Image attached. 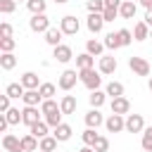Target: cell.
<instances>
[{
  "instance_id": "cell-5",
  "label": "cell",
  "mask_w": 152,
  "mask_h": 152,
  "mask_svg": "<svg viewBox=\"0 0 152 152\" xmlns=\"http://www.w3.org/2000/svg\"><path fill=\"white\" fill-rule=\"evenodd\" d=\"M104 126L109 133H121V131H126V119H124V114H112L104 121Z\"/></svg>"
},
{
  "instance_id": "cell-43",
  "label": "cell",
  "mask_w": 152,
  "mask_h": 152,
  "mask_svg": "<svg viewBox=\"0 0 152 152\" xmlns=\"http://www.w3.org/2000/svg\"><path fill=\"white\" fill-rule=\"evenodd\" d=\"M93 147H95V152H107V150H109V140L100 135V138L95 140V145H93Z\"/></svg>"
},
{
  "instance_id": "cell-13",
  "label": "cell",
  "mask_w": 152,
  "mask_h": 152,
  "mask_svg": "<svg viewBox=\"0 0 152 152\" xmlns=\"http://www.w3.org/2000/svg\"><path fill=\"white\" fill-rule=\"evenodd\" d=\"M102 124H104V119H102L100 109H97V107H93V109L86 114V126H88V128H97V126H102Z\"/></svg>"
},
{
  "instance_id": "cell-2",
  "label": "cell",
  "mask_w": 152,
  "mask_h": 152,
  "mask_svg": "<svg viewBox=\"0 0 152 152\" xmlns=\"http://www.w3.org/2000/svg\"><path fill=\"white\" fill-rule=\"evenodd\" d=\"M59 28H62V33H64V36H76V33H78V28H81V24H78V19H76L74 14H66V17H62Z\"/></svg>"
},
{
  "instance_id": "cell-33",
  "label": "cell",
  "mask_w": 152,
  "mask_h": 152,
  "mask_svg": "<svg viewBox=\"0 0 152 152\" xmlns=\"http://www.w3.org/2000/svg\"><path fill=\"white\" fill-rule=\"evenodd\" d=\"M40 112L43 114H55V112H59V104L55 100H43L40 102Z\"/></svg>"
},
{
  "instance_id": "cell-24",
  "label": "cell",
  "mask_w": 152,
  "mask_h": 152,
  "mask_svg": "<svg viewBox=\"0 0 152 152\" xmlns=\"http://www.w3.org/2000/svg\"><path fill=\"white\" fill-rule=\"evenodd\" d=\"M57 142H59V140H57L55 135H45V138H40V147H38V150H40V152H55V150H57Z\"/></svg>"
},
{
  "instance_id": "cell-39",
  "label": "cell",
  "mask_w": 152,
  "mask_h": 152,
  "mask_svg": "<svg viewBox=\"0 0 152 152\" xmlns=\"http://www.w3.org/2000/svg\"><path fill=\"white\" fill-rule=\"evenodd\" d=\"M107 10V5H104V0H88V12H104Z\"/></svg>"
},
{
  "instance_id": "cell-53",
  "label": "cell",
  "mask_w": 152,
  "mask_h": 152,
  "mask_svg": "<svg viewBox=\"0 0 152 152\" xmlns=\"http://www.w3.org/2000/svg\"><path fill=\"white\" fill-rule=\"evenodd\" d=\"M150 38H152V31H150Z\"/></svg>"
},
{
  "instance_id": "cell-47",
  "label": "cell",
  "mask_w": 152,
  "mask_h": 152,
  "mask_svg": "<svg viewBox=\"0 0 152 152\" xmlns=\"http://www.w3.org/2000/svg\"><path fill=\"white\" fill-rule=\"evenodd\" d=\"M121 2H124V0H104V5H107V7H112V10H119V7H121Z\"/></svg>"
},
{
  "instance_id": "cell-28",
  "label": "cell",
  "mask_w": 152,
  "mask_h": 152,
  "mask_svg": "<svg viewBox=\"0 0 152 152\" xmlns=\"http://www.w3.org/2000/svg\"><path fill=\"white\" fill-rule=\"evenodd\" d=\"M5 93L14 100V97H24V93H26V88L21 86V83H10L7 88H5Z\"/></svg>"
},
{
  "instance_id": "cell-34",
  "label": "cell",
  "mask_w": 152,
  "mask_h": 152,
  "mask_svg": "<svg viewBox=\"0 0 152 152\" xmlns=\"http://www.w3.org/2000/svg\"><path fill=\"white\" fill-rule=\"evenodd\" d=\"M5 116H7L10 126H14V124H19V121H21V112H19L17 107H10V109L5 112Z\"/></svg>"
},
{
  "instance_id": "cell-4",
  "label": "cell",
  "mask_w": 152,
  "mask_h": 152,
  "mask_svg": "<svg viewBox=\"0 0 152 152\" xmlns=\"http://www.w3.org/2000/svg\"><path fill=\"white\" fill-rule=\"evenodd\" d=\"M40 114H43V112H38V107H28V104H26V107L21 109V124H26V126L31 128L33 124L40 121Z\"/></svg>"
},
{
  "instance_id": "cell-38",
  "label": "cell",
  "mask_w": 152,
  "mask_h": 152,
  "mask_svg": "<svg viewBox=\"0 0 152 152\" xmlns=\"http://www.w3.org/2000/svg\"><path fill=\"white\" fill-rule=\"evenodd\" d=\"M45 121H48V126L57 128V126L62 124V109H59V112H55V114H45Z\"/></svg>"
},
{
  "instance_id": "cell-21",
  "label": "cell",
  "mask_w": 152,
  "mask_h": 152,
  "mask_svg": "<svg viewBox=\"0 0 152 152\" xmlns=\"http://www.w3.org/2000/svg\"><path fill=\"white\" fill-rule=\"evenodd\" d=\"M104 100H107V93H102L100 88L97 90H90V95H88V102H90V107H102L104 104Z\"/></svg>"
},
{
  "instance_id": "cell-17",
  "label": "cell",
  "mask_w": 152,
  "mask_h": 152,
  "mask_svg": "<svg viewBox=\"0 0 152 152\" xmlns=\"http://www.w3.org/2000/svg\"><path fill=\"white\" fill-rule=\"evenodd\" d=\"M135 10H138V5H135L133 0H124L121 7H119V14H121L124 19H133V17H135Z\"/></svg>"
},
{
  "instance_id": "cell-23",
  "label": "cell",
  "mask_w": 152,
  "mask_h": 152,
  "mask_svg": "<svg viewBox=\"0 0 152 152\" xmlns=\"http://www.w3.org/2000/svg\"><path fill=\"white\" fill-rule=\"evenodd\" d=\"M52 135H55L59 142H66V140L71 138V126H69V124H59V126L55 128V133H52Z\"/></svg>"
},
{
  "instance_id": "cell-6",
  "label": "cell",
  "mask_w": 152,
  "mask_h": 152,
  "mask_svg": "<svg viewBox=\"0 0 152 152\" xmlns=\"http://www.w3.org/2000/svg\"><path fill=\"white\" fill-rule=\"evenodd\" d=\"M28 26H31V31H36V33H45V31L50 28V19H48L45 14H33L31 21H28Z\"/></svg>"
},
{
  "instance_id": "cell-14",
  "label": "cell",
  "mask_w": 152,
  "mask_h": 152,
  "mask_svg": "<svg viewBox=\"0 0 152 152\" xmlns=\"http://www.w3.org/2000/svg\"><path fill=\"white\" fill-rule=\"evenodd\" d=\"M62 36H64L62 28H52V26H50V28L45 31V43L52 45V48H57V45H62Z\"/></svg>"
},
{
  "instance_id": "cell-22",
  "label": "cell",
  "mask_w": 152,
  "mask_h": 152,
  "mask_svg": "<svg viewBox=\"0 0 152 152\" xmlns=\"http://www.w3.org/2000/svg\"><path fill=\"white\" fill-rule=\"evenodd\" d=\"M93 64H95V57H93L90 52H83V55L76 57V66H78V71H81V69H93Z\"/></svg>"
},
{
  "instance_id": "cell-42",
  "label": "cell",
  "mask_w": 152,
  "mask_h": 152,
  "mask_svg": "<svg viewBox=\"0 0 152 152\" xmlns=\"http://www.w3.org/2000/svg\"><path fill=\"white\" fill-rule=\"evenodd\" d=\"M14 45H17L14 38H0V50H2V52H12Z\"/></svg>"
},
{
  "instance_id": "cell-15",
  "label": "cell",
  "mask_w": 152,
  "mask_h": 152,
  "mask_svg": "<svg viewBox=\"0 0 152 152\" xmlns=\"http://www.w3.org/2000/svg\"><path fill=\"white\" fill-rule=\"evenodd\" d=\"M116 57H100V64H97V69H100V74H114L116 71Z\"/></svg>"
},
{
  "instance_id": "cell-3",
  "label": "cell",
  "mask_w": 152,
  "mask_h": 152,
  "mask_svg": "<svg viewBox=\"0 0 152 152\" xmlns=\"http://www.w3.org/2000/svg\"><path fill=\"white\" fill-rule=\"evenodd\" d=\"M128 66H131V71L138 74V76H150V62H147L145 57H131V59H128Z\"/></svg>"
},
{
  "instance_id": "cell-36",
  "label": "cell",
  "mask_w": 152,
  "mask_h": 152,
  "mask_svg": "<svg viewBox=\"0 0 152 152\" xmlns=\"http://www.w3.org/2000/svg\"><path fill=\"white\" fill-rule=\"evenodd\" d=\"M38 93L43 95V100H52V95H55V86H52V83H40Z\"/></svg>"
},
{
  "instance_id": "cell-40",
  "label": "cell",
  "mask_w": 152,
  "mask_h": 152,
  "mask_svg": "<svg viewBox=\"0 0 152 152\" xmlns=\"http://www.w3.org/2000/svg\"><path fill=\"white\" fill-rule=\"evenodd\" d=\"M17 10V0H0V12L2 14H12Z\"/></svg>"
},
{
  "instance_id": "cell-7",
  "label": "cell",
  "mask_w": 152,
  "mask_h": 152,
  "mask_svg": "<svg viewBox=\"0 0 152 152\" xmlns=\"http://www.w3.org/2000/svg\"><path fill=\"white\" fill-rule=\"evenodd\" d=\"M76 78H78V74H76L74 69H66V71L59 74V83H57V86H59L62 90H71V88L76 86Z\"/></svg>"
},
{
  "instance_id": "cell-25",
  "label": "cell",
  "mask_w": 152,
  "mask_h": 152,
  "mask_svg": "<svg viewBox=\"0 0 152 152\" xmlns=\"http://www.w3.org/2000/svg\"><path fill=\"white\" fill-rule=\"evenodd\" d=\"M133 38H135V40H145V38H150V26H147L145 21H138L135 28H133Z\"/></svg>"
},
{
  "instance_id": "cell-44",
  "label": "cell",
  "mask_w": 152,
  "mask_h": 152,
  "mask_svg": "<svg viewBox=\"0 0 152 152\" xmlns=\"http://www.w3.org/2000/svg\"><path fill=\"white\" fill-rule=\"evenodd\" d=\"M0 38H12V26H10L7 21L0 24Z\"/></svg>"
},
{
  "instance_id": "cell-26",
  "label": "cell",
  "mask_w": 152,
  "mask_h": 152,
  "mask_svg": "<svg viewBox=\"0 0 152 152\" xmlns=\"http://www.w3.org/2000/svg\"><path fill=\"white\" fill-rule=\"evenodd\" d=\"M14 66H17V57H14L12 52H2V55H0V69L10 71V69H14Z\"/></svg>"
},
{
  "instance_id": "cell-51",
  "label": "cell",
  "mask_w": 152,
  "mask_h": 152,
  "mask_svg": "<svg viewBox=\"0 0 152 152\" xmlns=\"http://www.w3.org/2000/svg\"><path fill=\"white\" fill-rule=\"evenodd\" d=\"M55 2H57V5H64V2H66V0H55Z\"/></svg>"
},
{
  "instance_id": "cell-41",
  "label": "cell",
  "mask_w": 152,
  "mask_h": 152,
  "mask_svg": "<svg viewBox=\"0 0 152 152\" xmlns=\"http://www.w3.org/2000/svg\"><path fill=\"white\" fill-rule=\"evenodd\" d=\"M116 33H119V40H121V48H124V45H131V40H133V33H131L128 28H119Z\"/></svg>"
},
{
  "instance_id": "cell-10",
  "label": "cell",
  "mask_w": 152,
  "mask_h": 152,
  "mask_svg": "<svg viewBox=\"0 0 152 152\" xmlns=\"http://www.w3.org/2000/svg\"><path fill=\"white\" fill-rule=\"evenodd\" d=\"M102 26H104V17H102L100 12H90V14H88V31H90V33H100Z\"/></svg>"
},
{
  "instance_id": "cell-46",
  "label": "cell",
  "mask_w": 152,
  "mask_h": 152,
  "mask_svg": "<svg viewBox=\"0 0 152 152\" xmlns=\"http://www.w3.org/2000/svg\"><path fill=\"white\" fill-rule=\"evenodd\" d=\"M10 100H12V97H10L7 93L0 97V112H7V109H10Z\"/></svg>"
},
{
  "instance_id": "cell-9",
  "label": "cell",
  "mask_w": 152,
  "mask_h": 152,
  "mask_svg": "<svg viewBox=\"0 0 152 152\" xmlns=\"http://www.w3.org/2000/svg\"><path fill=\"white\" fill-rule=\"evenodd\" d=\"M52 57H55L59 64H66L69 59H74V52H71L69 45H57V48H52Z\"/></svg>"
},
{
  "instance_id": "cell-12",
  "label": "cell",
  "mask_w": 152,
  "mask_h": 152,
  "mask_svg": "<svg viewBox=\"0 0 152 152\" xmlns=\"http://www.w3.org/2000/svg\"><path fill=\"white\" fill-rule=\"evenodd\" d=\"M131 112V102L121 95V97H112V114H128Z\"/></svg>"
},
{
  "instance_id": "cell-54",
  "label": "cell",
  "mask_w": 152,
  "mask_h": 152,
  "mask_svg": "<svg viewBox=\"0 0 152 152\" xmlns=\"http://www.w3.org/2000/svg\"><path fill=\"white\" fill-rule=\"evenodd\" d=\"M55 152H57V150H55Z\"/></svg>"
},
{
  "instance_id": "cell-20",
  "label": "cell",
  "mask_w": 152,
  "mask_h": 152,
  "mask_svg": "<svg viewBox=\"0 0 152 152\" xmlns=\"http://www.w3.org/2000/svg\"><path fill=\"white\" fill-rule=\"evenodd\" d=\"M76 97L74 95H64L62 97V102H59V109H62V114H74L76 112Z\"/></svg>"
},
{
  "instance_id": "cell-31",
  "label": "cell",
  "mask_w": 152,
  "mask_h": 152,
  "mask_svg": "<svg viewBox=\"0 0 152 152\" xmlns=\"http://www.w3.org/2000/svg\"><path fill=\"white\" fill-rule=\"evenodd\" d=\"M31 133H33L38 140L45 138V135H48V121H38V124H33V126H31Z\"/></svg>"
},
{
  "instance_id": "cell-27",
  "label": "cell",
  "mask_w": 152,
  "mask_h": 152,
  "mask_svg": "<svg viewBox=\"0 0 152 152\" xmlns=\"http://www.w3.org/2000/svg\"><path fill=\"white\" fill-rule=\"evenodd\" d=\"M26 7L31 14H45V0H26Z\"/></svg>"
},
{
  "instance_id": "cell-11",
  "label": "cell",
  "mask_w": 152,
  "mask_h": 152,
  "mask_svg": "<svg viewBox=\"0 0 152 152\" xmlns=\"http://www.w3.org/2000/svg\"><path fill=\"white\" fill-rule=\"evenodd\" d=\"M2 147L7 152H21V138H17L12 133H5L2 135Z\"/></svg>"
},
{
  "instance_id": "cell-8",
  "label": "cell",
  "mask_w": 152,
  "mask_h": 152,
  "mask_svg": "<svg viewBox=\"0 0 152 152\" xmlns=\"http://www.w3.org/2000/svg\"><path fill=\"white\" fill-rule=\"evenodd\" d=\"M126 131H128V133H140V131H145L142 116H140V114H128V116H126Z\"/></svg>"
},
{
  "instance_id": "cell-18",
  "label": "cell",
  "mask_w": 152,
  "mask_h": 152,
  "mask_svg": "<svg viewBox=\"0 0 152 152\" xmlns=\"http://www.w3.org/2000/svg\"><path fill=\"white\" fill-rule=\"evenodd\" d=\"M26 90H36V88H40V83H38V76L33 74V71H26L24 76H21V81H19Z\"/></svg>"
},
{
  "instance_id": "cell-32",
  "label": "cell",
  "mask_w": 152,
  "mask_h": 152,
  "mask_svg": "<svg viewBox=\"0 0 152 152\" xmlns=\"http://www.w3.org/2000/svg\"><path fill=\"white\" fill-rule=\"evenodd\" d=\"M104 48H109V50H116V48H121L119 33H107V36H104Z\"/></svg>"
},
{
  "instance_id": "cell-49",
  "label": "cell",
  "mask_w": 152,
  "mask_h": 152,
  "mask_svg": "<svg viewBox=\"0 0 152 152\" xmlns=\"http://www.w3.org/2000/svg\"><path fill=\"white\" fill-rule=\"evenodd\" d=\"M145 24L152 26V10H147V14H145Z\"/></svg>"
},
{
  "instance_id": "cell-16",
  "label": "cell",
  "mask_w": 152,
  "mask_h": 152,
  "mask_svg": "<svg viewBox=\"0 0 152 152\" xmlns=\"http://www.w3.org/2000/svg\"><path fill=\"white\" fill-rule=\"evenodd\" d=\"M38 147H40V142H38V138L33 133H28V135L21 138V152H36Z\"/></svg>"
},
{
  "instance_id": "cell-50",
  "label": "cell",
  "mask_w": 152,
  "mask_h": 152,
  "mask_svg": "<svg viewBox=\"0 0 152 152\" xmlns=\"http://www.w3.org/2000/svg\"><path fill=\"white\" fill-rule=\"evenodd\" d=\"M78 152H95V147H90V145H86V147H81Z\"/></svg>"
},
{
  "instance_id": "cell-48",
  "label": "cell",
  "mask_w": 152,
  "mask_h": 152,
  "mask_svg": "<svg viewBox=\"0 0 152 152\" xmlns=\"http://www.w3.org/2000/svg\"><path fill=\"white\" fill-rule=\"evenodd\" d=\"M138 2H140L145 10H152V0H138Z\"/></svg>"
},
{
  "instance_id": "cell-19",
  "label": "cell",
  "mask_w": 152,
  "mask_h": 152,
  "mask_svg": "<svg viewBox=\"0 0 152 152\" xmlns=\"http://www.w3.org/2000/svg\"><path fill=\"white\" fill-rule=\"evenodd\" d=\"M21 100H24V104H28V107H38V104L43 102V95H40L38 88H36V90H26Z\"/></svg>"
},
{
  "instance_id": "cell-30",
  "label": "cell",
  "mask_w": 152,
  "mask_h": 152,
  "mask_svg": "<svg viewBox=\"0 0 152 152\" xmlns=\"http://www.w3.org/2000/svg\"><path fill=\"white\" fill-rule=\"evenodd\" d=\"M104 93L112 95V97H121V95H124V83L112 81V83H107V90H104Z\"/></svg>"
},
{
  "instance_id": "cell-1",
  "label": "cell",
  "mask_w": 152,
  "mask_h": 152,
  "mask_svg": "<svg viewBox=\"0 0 152 152\" xmlns=\"http://www.w3.org/2000/svg\"><path fill=\"white\" fill-rule=\"evenodd\" d=\"M78 78H81V83H83L88 90H97L100 83H102V76H100L95 69H81V71H78Z\"/></svg>"
},
{
  "instance_id": "cell-35",
  "label": "cell",
  "mask_w": 152,
  "mask_h": 152,
  "mask_svg": "<svg viewBox=\"0 0 152 152\" xmlns=\"http://www.w3.org/2000/svg\"><path fill=\"white\" fill-rule=\"evenodd\" d=\"M140 145H142L145 152H152V126L142 131V142H140Z\"/></svg>"
},
{
  "instance_id": "cell-37",
  "label": "cell",
  "mask_w": 152,
  "mask_h": 152,
  "mask_svg": "<svg viewBox=\"0 0 152 152\" xmlns=\"http://www.w3.org/2000/svg\"><path fill=\"white\" fill-rule=\"evenodd\" d=\"M81 138H83V142H86V145H90V147H93V145H95V140H97L100 135L95 133V128H86Z\"/></svg>"
},
{
  "instance_id": "cell-55",
  "label": "cell",
  "mask_w": 152,
  "mask_h": 152,
  "mask_svg": "<svg viewBox=\"0 0 152 152\" xmlns=\"http://www.w3.org/2000/svg\"><path fill=\"white\" fill-rule=\"evenodd\" d=\"M17 2H19V0H17Z\"/></svg>"
},
{
  "instance_id": "cell-52",
  "label": "cell",
  "mask_w": 152,
  "mask_h": 152,
  "mask_svg": "<svg viewBox=\"0 0 152 152\" xmlns=\"http://www.w3.org/2000/svg\"><path fill=\"white\" fill-rule=\"evenodd\" d=\"M147 86H150V90H152V78H150V83H147Z\"/></svg>"
},
{
  "instance_id": "cell-29",
  "label": "cell",
  "mask_w": 152,
  "mask_h": 152,
  "mask_svg": "<svg viewBox=\"0 0 152 152\" xmlns=\"http://www.w3.org/2000/svg\"><path fill=\"white\" fill-rule=\"evenodd\" d=\"M104 50V43H97V40H88L86 43V52H90L93 57H100Z\"/></svg>"
},
{
  "instance_id": "cell-45",
  "label": "cell",
  "mask_w": 152,
  "mask_h": 152,
  "mask_svg": "<svg viewBox=\"0 0 152 152\" xmlns=\"http://www.w3.org/2000/svg\"><path fill=\"white\" fill-rule=\"evenodd\" d=\"M116 14H119V10H112V7H107V10L102 12L104 21H114V19H116Z\"/></svg>"
}]
</instances>
